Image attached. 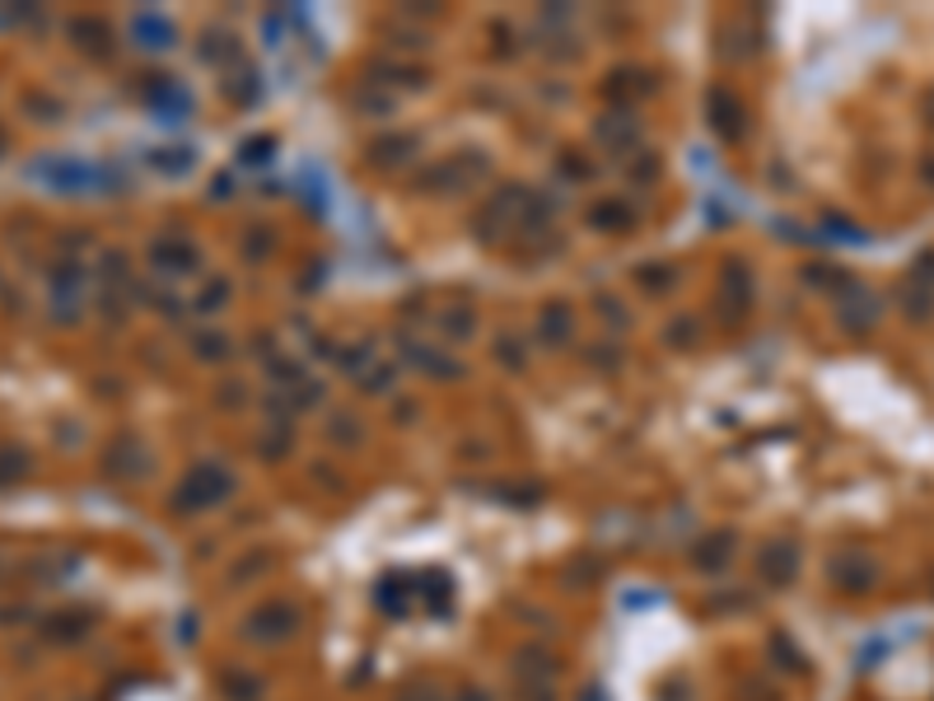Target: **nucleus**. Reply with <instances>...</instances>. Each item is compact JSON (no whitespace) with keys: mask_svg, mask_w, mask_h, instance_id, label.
Returning a JSON list of instances; mask_svg holds the SVG:
<instances>
[{"mask_svg":"<svg viewBox=\"0 0 934 701\" xmlns=\"http://www.w3.org/2000/svg\"><path fill=\"white\" fill-rule=\"evenodd\" d=\"M299 626V613L290 603H267V608H257V613L248 617V632L257 645H276V641H286L290 632Z\"/></svg>","mask_w":934,"mask_h":701,"instance_id":"obj_1","label":"nucleus"},{"mask_svg":"<svg viewBox=\"0 0 934 701\" xmlns=\"http://www.w3.org/2000/svg\"><path fill=\"white\" fill-rule=\"evenodd\" d=\"M832 580L846 589V594H865V589L878 580V566H874L869 557H836Z\"/></svg>","mask_w":934,"mask_h":701,"instance_id":"obj_2","label":"nucleus"},{"mask_svg":"<svg viewBox=\"0 0 934 701\" xmlns=\"http://www.w3.org/2000/svg\"><path fill=\"white\" fill-rule=\"evenodd\" d=\"M761 570H766L771 580H790V576H794V547H776L771 557L761 552Z\"/></svg>","mask_w":934,"mask_h":701,"instance_id":"obj_3","label":"nucleus"}]
</instances>
